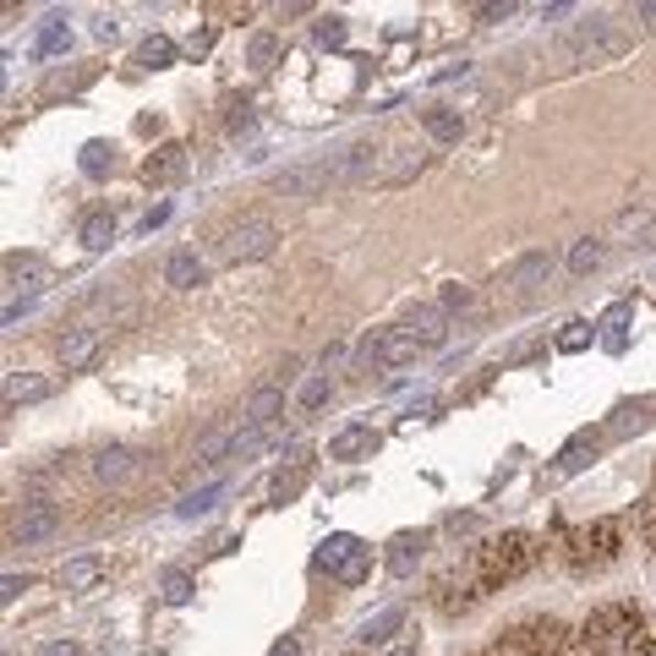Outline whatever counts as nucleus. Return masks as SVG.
I'll return each mask as SVG.
<instances>
[{
	"mask_svg": "<svg viewBox=\"0 0 656 656\" xmlns=\"http://www.w3.org/2000/svg\"><path fill=\"white\" fill-rule=\"evenodd\" d=\"M580 641L597 656H656V624L635 602H602L580 624Z\"/></svg>",
	"mask_w": 656,
	"mask_h": 656,
	"instance_id": "nucleus-1",
	"label": "nucleus"
},
{
	"mask_svg": "<svg viewBox=\"0 0 656 656\" xmlns=\"http://www.w3.org/2000/svg\"><path fill=\"white\" fill-rule=\"evenodd\" d=\"M536 558H542L536 536H525V531H503V536H488V542L477 547L471 575H477V586H482V591H498V586H509V580L531 575V569H536Z\"/></svg>",
	"mask_w": 656,
	"mask_h": 656,
	"instance_id": "nucleus-2",
	"label": "nucleus"
},
{
	"mask_svg": "<svg viewBox=\"0 0 656 656\" xmlns=\"http://www.w3.org/2000/svg\"><path fill=\"white\" fill-rule=\"evenodd\" d=\"M624 553V520L619 514H602V520H591V525H580L575 536H569V564L586 575V569H608L613 558Z\"/></svg>",
	"mask_w": 656,
	"mask_h": 656,
	"instance_id": "nucleus-3",
	"label": "nucleus"
},
{
	"mask_svg": "<svg viewBox=\"0 0 656 656\" xmlns=\"http://www.w3.org/2000/svg\"><path fill=\"white\" fill-rule=\"evenodd\" d=\"M564 646H569V630L558 619H525L492 641V656H564Z\"/></svg>",
	"mask_w": 656,
	"mask_h": 656,
	"instance_id": "nucleus-4",
	"label": "nucleus"
},
{
	"mask_svg": "<svg viewBox=\"0 0 656 656\" xmlns=\"http://www.w3.org/2000/svg\"><path fill=\"white\" fill-rule=\"evenodd\" d=\"M624 33H619V22L613 17H591V22H580L569 39H564V61L569 66H591V61H608V55H624Z\"/></svg>",
	"mask_w": 656,
	"mask_h": 656,
	"instance_id": "nucleus-5",
	"label": "nucleus"
},
{
	"mask_svg": "<svg viewBox=\"0 0 656 656\" xmlns=\"http://www.w3.org/2000/svg\"><path fill=\"white\" fill-rule=\"evenodd\" d=\"M274 247H280V225L263 219V214H252V219L219 230V258H225V263H258V258H269Z\"/></svg>",
	"mask_w": 656,
	"mask_h": 656,
	"instance_id": "nucleus-6",
	"label": "nucleus"
},
{
	"mask_svg": "<svg viewBox=\"0 0 656 656\" xmlns=\"http://www.w3.org/2000/svg\"><path fill=\"white\" fill-rule=\"evenodd\" d=\"M416 339L405 334V328H372L361 345H356V361H361V372H389V367H405V361H416Z\"/></svg>",
	"mask_w": 656,
	"mask_h": 656,
	"instance_id": "nucleus-7",
	"label": "nucleus"
},
{
	"mask_svg": "<svg viewBox=\"0 0 656 656\" xmlns=\"http://www.w3.org/2000/svg\"><path fill=\"white\" fill-rule=\"evenodd\" d=\"M318 564L328 569V580H339V586H361L367 575H372V547L361 542V536H328L324 553H318Z\"/></svg>",
	"mask_w": 656,
	"mask_h": 656,
	"instance_id": "nucleus-8",
	"label": "nucleus"
},
{
	"mask_svg": "<svg viewBox=\"0 0 656 656\" xmlns=\"http://www.w3.org/2000/svg\"><path fill=\"white\" fill-rule=\"evenodd\" d=\"M324 186H339V154H324V160L313 164H296V170H285V175H274V197H318Z\"/></svg>",
	"mask_w": 656,
	"mask_h": 656,
	"instance_id": "nucleus-9",
	"label": "nucleus"
},
{
	"mask_svg": "<svg viewBox=\"0 0 656 656\" xmlns=\"http://www.w3.org/2000/svg\"><path fill=\"white\" fill-rule=\"evenodd\" d=\"M55 531H61V509L44 503V498H33V503H22V520L11 525V542L33 547V542H50Z\"/></svg>",
	"mask_w": 656,
	"mask_h": 656,
	"instance_id": "nucleus-10",
	"label": "nucleus"
},
{
	"mask_svg": "<svg viewBox=\"0 0 656 656\" xmlns=\"http://www.w3.org/2000/svg\"><path fill=\"white\" fill-rule=\"evenodd\" d=\"M553 269H558V263H553V252H525V258L509 269V280H503V285H509V296H536V291L553 280Z\"/></svg>",
	"mask_w": 656,
	"mask_h": 656,
	"instance_id": "nucleus-11",
	"label": "nucleus"
},
{
	"mask_svg": "<svg viewBox=\"0 0 656 656\" xmlns=\"http://www.w3.org/2000/svg\"><path fill=\"white\" fill-rule=\"evenodd\" d=\"M477 597H482V586H477L471 569H466V575H438V586H433V602H438V613H449V619H460Z\"/></svg>",
	"mask_w": 656,
	"mask_h": 656,
	"instance_id": "nucleus-12",
	"label": "nucleus"
},
{
	"mask_svg": "<svg viewBox=\"0 0 656 656\" xmlns=\"http://www.w3.org/2000/svg\"><path fill=\"white\" fill-rule=\"evenodd\" d=\"M378 444H383V438H378L372 427H361V422H356V427H339V433L328 438V460L356 466V460H372V455H378Z\"/></svg>",
	"mask_w": 656,
	"mask_h": 656,
	"instance_id": "nucleus-13",
	"label": "nucleus"
},
{
	"mask_svg": "<svg viewBox=\"0 0 656 656\" xmlns=\"http://www.w3.org/2000/svg\"><path fill=\"white\" fill-rule=\"evenodd\" d=\"M602 444H608V433H602V427H597V433H591V427H586V433H575V438L558 449L553 477H575V471H586V466L597 460V449H602Z\"/></svg>",
	"mask_w": 656,
	"mask_h": 656,
	"instance_id": "nucleus-14",
	"label": "nucleus"
},
{
	"mask_svg": "<svg viewBox=\"0 0 656 656\" xmlns=\"http://www.w3.org/2000/svg\"><path fill=\"white\" fill-rule=\"evenodd\" d=\"M138 471H143V455H138V449H121V444H116V449H99V455H94V477H99L105 488H127Z\"/></svg>",
	"mask_w": 656,
	"mask_h": 656,
	"instance_id": "nucleus-15",
	"label": "nucleus"
},
{
	"mask_svg": "<svg viewBox=\"0 0 656 656\" xmlns=\"http://www.w3.org/2000/svg\"><path fill=\"white\" fill-rule=\"evenodd\" d=\"M400 328H405L416 345H444V334H449V313H444L438 302H416Z\"/></svg>",
	"mask_w": 656,
	"mask_h": 656,
	"instance_id": "nucleus-16",
	"label": "nucleus"
},
{
	"mask_svg": "<svg viewBox=\"0 0 656 656\" xmlns=\"http://www.w3.org/2000/svg\"><path fill=\"white\" fill-rule=\"evenodd\" d=\"M280 416H285V389H258L252 400H247V411H241V427L247 433H269V427H280Z\"/></svg>",
	"mask_w": 656,
	"mask_h": 656,
	"instance_id": "nucleus-17",
	"label": "nucleus"
},
{
	"mask_svg": "<svg viewBox=\"0 0 656 656\" xmlns=\"http://www.w3.org/2000/svg\"><path fill=\"white\" fill-rule=\"evenodd\" d=\"M99 345H105V328H94V324L72 328V334L61 339V367H66V372H83V367L99 356Z\"/></svg>",
	"mask_w": 656,
	"mask_h": 656,
	"instance_id": "nucleus-18",
	"label": "nucleus"
},
{
	"mask_svg": "<svg viewBox=\"0 0 656 656\" xmlns=\"http://www.w3.org/2000/svg\"><path fill=\"white\" fill-rule=\"evenodd\" d=\"M186 175V149L181 143H160L149 160H143V181L149 186H175Z\"/></svg>",
	"mask_w": 656,
	"mask_h": 656,
	"instance_id": "nucleus-19",
	"label": "nucleus"
},
{
	"mask_svg": "<svg viewBox=\"0 0 656 656\" xmlns=\"http://www.w3.org/2000/svg\"><path fill=\"white\" fill-rule=\"evenodd\" d=\"M400 624H405V608H400V602H389V608H378L372 619H361L356 641H361V646H389Z\"/></svg>",
	"mask_w": 656,
	"mask_h": 656,
	"instance_id": "nucleus-20",
	"label": "nucleus"
},
{
	"mask_svg": "<svg viewBox=\"0 0 656 656\" xmlns=\"http://www.w3.org/2000/svg\"><path fill=\"white\" fill-rule=\"evenodd\" d=\"M422 127H427L433 143H460V138H466V116H460L455 105H433V110H422Z\"/></svg>",
	"mask_w": 656,
	"mask_h": 656,
	"instance_id": "nucleus-21",
	"label": "nucleus"
},
{
	"mask_svg": "<svg viewBox=\"0 0 656 656\" xmlns=\"http://www.w3.org/2000/svg\"><path fill=\"white\" fill-rule=\"evenodd\" d=\"M652 427V400H624L613 416H608V438H630V433H646Z\"/></svg>",
	"mask_w": 656,
	"mask_h": 656,
	"instance_id": "nucleus-22",
	"label": "nucleus"
},
{
	"mask_svg": "<svg viewBox=\"0 0 656 656\" xmlns=\"http://www.w3.org/2000/svg\"><path fill=\"white\" fill-rule=\"evenodd\" d=\"M105 575H110V564H105V558H72V564L61 569V591L83 597V591H94Z\"/></svg>",
	"mask_w": 656,
	"mask_h": 656,
	"instance_id": "nucleus-23",
	"label": "nucleus"
},
{
	"mask_svg": "<svg viewBox=\"0 0 656 656\" xmlns=\"http://www.w3.org/2000/svg\"><path fill=\"white\" fill-rule=\"evenodd\" d=\"M203 274H208V263L197 252H170V263H164V285L170 291H192V285H203Z\"/></svg>",
	"mask_w": 656,
	"mask_h": 656,
	"instance_id": "nucleus-24",
	"label": "nucleus"
},
{
	"mask_svg": "<svg viewBox=\"0 0 656 656\" xmlns=\"http://www.w3.org/2000/svg\"><path fill=\"white\" fill-rule=\"evenodd\" d=\"M50 394H55V378H28V372H11L6 378V411L33 405V400H50Z\"/></svg>",
	"mask_w": 656,
	"mask_h": 656,
	"instance_id": "nucleus-25",
	"label": "nucleus"
},
{
	"mask_svg": "<svg viewBox=\"0 0 656 656\" xmlns=\"http://www.w3.org/2000/svg\"><path fill=\"white\" fill-rule=\"evenodd\" d=\"M422 553H427V531H400L389 542V575H411Z\"/></svg>",
	"mask_w": 656,
	"mask_h": 656,
	"instance_id": "nucleus-26",
	"label": "nucleus"
},
{
	"mask_svg": "<svg viewBox=\"0 0 656 656\" xmlns=\"http://www.w3.org/2000/svg\"><path fill=\"white\" fill-rule=\"evenodd\" d=\"M77 241H83L88 252H105V247L116 241V214H105V208H88V214H83V225H77Z\"/></svg>",
	"mask_w": 656,
	"mask_h": 656,
	"instance_id": "nucleus-27",
	"label": "nucleus"
},
{
	"mask_svg": "<svg viewBox=\"0 0 656 656\" xmlns=\"http://www.w3.org/2000/svg\"><path fill=\"white\" fill-rule=\"evenodd\" d=\"M236 438H241V427H219V433H208V438L197 444V455H192L197 471H214L225 455H236Z\"/></svg>",
	"mask_w": 656,
	"mask_h": 656,
	"instance_id": "nucleus-28",
	"label": "nucleus"
},
{
	"mask_svg": "<svg viewBox=\"0 0 656 656\" xmlns=\"http://www.w3.org/2000/svg\"><path fill=\"white\" fill-rule=\"evenodd\" d=\"M175 55H181V50H175V39H164V33H149V39L138 44V66H143V72H160Z\"/></svg>",
	"mask_w": 656,
	"mask_h": 656,
	"instance_id": "nucleus-29",
	"label": "nucleus"
},
{
	"mask_svg": "<svg viewBox=\"0 0 656 656\" xmlns=\"http://www.w3.org/2000/svg\"><path fill=\"white\" fill-rule=\"evenodd\" d=\"M372 164H378V149H372V143H356V149H345V154H339V186H345V181H361V175H372Z\"/></svg>",
	"mask_w": 656,
	"mask_h": 656,
	"instance_id": "nucleus-30",
	"label": "nucleus"
},
{
	"mask_svg": "<svg viewBox=\"0 0 656 656\" xmlns=\"http://www.w3.org/2000/svg\"><path fill=\"white\" fill-rule=\"evenodd\" d=\"M422 154H416V149H394V160L383 164V175H378V186H405V181H411V175H416V170H422Z\"/></svg>",
	"mask_w": 656,
	"mask_h": 656,
	"instance_id": "nucleus-31",
	"label": "nucleus"
},
{
	"mask_svg": "<svg viewBox=\"0 0 656 656\" xmlns=\"http://www.w3.org/2000/svg\"><path fill=\"white\" fill-rule=\"evenodd\" d=\"M66 17H44V28H39V39H33V55H61L66 50Z\"/></svg>",
	"mask_w": 656,
	"mask_h": 656,
	"instance_id": "nucleus-32",
	"label": "nucleus"
},
{
	"mask_svg": "<svg viewBox=\"0 0 656 656\" xmlns=\"http://www.w3.org/2000/svg\"><path fill=\"white\" fill-rule=\"evenodd\" d=\"M602 258H608V247H602L597 236H586V241H575V252H569V274H591Z\"/></svg>",
	"mask_w": 656,
	"mask_h": 656,
	"instance_id": "nucleus-33",
	"label": "nucleus"
},
{
	"mask_svg": "<svg viewBox=\"0 0 656 656\" xmlns=\"http://www.w3.org/2000/svg\"><path fill=\"white\" fill-rule=\"evenodd\" d=\"M328 389H334V383H328V372H313V378L302 383V394H296V411H302V416H313V411H324Z\"/></svg>",
	"mask_w": 656,
	"mask_h": 656,
	"instance_id": "nucleus-34",
	"label": "nucleus"
},
{
	"mask_svg": "<svg viewBox=\"0 0 656 656\" xmlns=\"http://www.w3.org/2000/svg\"><path fill=\"white\" fill-rule=\"evenodd\" d=\"M302 488H307V460H296L291 471H280V477H274V488H269V498H274V503H291Z\"/></svg>",
	"mask_w": 656,
	"mask_h": 656,
	"instance_id": "nucleus-35",
	"label": "nucleus"
},
{
	"mask_svg": "<svg viewBox=\"0 0 656 656\" xmlns=\"http://www.w3.org/2000/svg\"><path fill=\"white\" fill-rule=\"evenodd\" d=\"M99 77V66H77V72H55L50 77V94H83L88 83Z\"/></svg>",
	"mask_w": 656,
	"mask_h": 656,
	"instance_id": "nucleus-36",
	"label": "nucleus"
},
{
	"mask_svg": "<svg viewBox=\"0 0 656 656\" xmlns=\"http://www.w3.org/2000/svg\"><path fill=\"white\" fill-rule=\"evenodd\" d=\"M160 591H164V602H192V591H197V580H192L186 569H164Z\"/></svg>",
	"mask_w": 656,
	"mask_h": 656,
	"instance_id": "nucleus-37",
	"label": "nucleus"
},
{
	"mask_svg": "<svg viewBox=\"0 0 656 656\" xmlns=\"http://www.w3.org/2000/svg\"><path fill=\"white\" fill-rule=\"evenodd\" d=\"M6 280H11V291H39V263H17V258H6Z\"/></svg>",
	"mask_w": 656,
	"mask_h": 656,
	"instance_id": "nucleus-38",
	"label": "nucleus"
},
{
	"mask_svg": "<svg viewBox=\"0 0 656 656\" xmlns=\"http://www.w3.org/2000/svg\"><path fill=\"white\" fill-rule=\"evenodd\" d=\"M471 302H477V291H471V285H460V280H449V285H444V296H438V307H444V313H466Z\"/></svg>",
	"mask_w": 656,
	"mask_h": 656,
	"instance_id": "nucleus-39",
	"label": "nucleus"
},
{
	"mask_svg": "<svg viewBox=\"0 0 656 656\" xmlns=\"http://www.w3.org/2000/svg\"><path fill=\"white\" fill-rule=\"evenodd\" d=\"M641 536H646V547L656 553V477H652V488H646V498H641Z\"/></svg>",
	"mask_w": 656,
	"mask_h": 656,
	"instance_id": "nucleus-40",
	"label": "nucleus"
},
{
	"mask_svg": "<svg viewBox=\"0 0 656 656\" xmlns=\"http://www.w3.org/2000/svg\"><path fill=\"white\" fill-rule=\"evenodd\" d=\"M214 498H219V488L208 482V488H203V492H186V498H181L175 509H181V514L192 520V514H208V509H214Z\"/></svg>",
	"mask_w": 656,
	"mask_h": 656,
	"instance_id": "nucleus-41",
	"label": "nucleus"
},
{
	"mask_svg": "<svg viewBox=\"0 0 656 656\" xmlns=\"http://www.w3.org/2000/svg\"><path fill=\"white\" fill-rule=\"evenodd\" d=\"M247 55H252V66H274V61H280V39H274V33H258Z\"/></svg>",
	"mask_w": 656,
	"mask_h": 656,
	"instance_id": "nucleus-42",
	"label": "nucleus"
},
{
	"mask_svg": "<svg viewBox=\"0 0 656 656\" xmlns=\"http://www.w3.org/2000/svg\"><path fill=\"white\" fill-rule=\"evenodd\" d=\"M586 345H591V324H580V318H575V324H564V334H558V350H569V356H575V350H586Z\"/></svg>",
	"mask_w": 656,
	"mask_h": 656,
	"instance_id": "nucleus-43",
	"label": "nucleus"
},
{
	"mask_svg": "<svg viewBox=\"0 0 656 656\" xmlns=\"http://www.w3.org/2000/svg\"><path fill=\"white\" fill-rule=\"evenodd\" d=\"M83 170H88V175H105V170H110V149H105V143H88V149H83Z\"/></svg>",
	"mask_w": 656,
	"mask_h": 656,
	"instance_id": "nucleus-44",
	"label": "nucleus"
},
{
	"mask_svg": "<svg viewBox=\"0 0 656 656\" xmlns=\"http://www.w3.org/2000/svg\"><path fill=\"white\" fill-rule=\"evenodd\" d=\"M318 44H328V50L345 44V22H339V17H324V22H318Z\"/></svg>",
	"mask_w": 656,
	"mask_h": 656,
	"instance_id": "nucleus-45",
	"label": "nucleus"
},
{
	"mask_svg": "<svg viewBox=\"0 0 656 656\" xmlns=\"http://www.w3.org/2000/svg\"><path fill=\"white\" fill-rule=\"evenodd\" d=\"M503 17H514L509 0H488V6H477V22H503Z\"/></svg>",
	"mask_w": 656,
	"mask_h": 656,
	"instance_id": "nucleus-46",
	"label": "nucleus"
},
{
	"mask_svg": "<svg viewBox=\"0 0 656 656\" xmlns=\"http://www.w3.org/2000/svg\"><path fill=\"white\" fill-rule=\"evenodd\" d=\"M116 33H121V17L99 11V17H94V39H116Z\"/></svg>",
	"mask_w": 656,
	"mask_h": 656,
	"instance_id": "nucleus-47",
	"label": "nucleus"
},
{
	"mask_svg": "<svg viewBox=\"0 0 656 656\" xmlns=\"http://www.w3.org/2000/svg\"><path fill=\"white\" fill-rule=\"evenodd\" d=\"M22 591H28V575H6V580H0V597H6V602H17Z\"/></svg>",
	"mask_w": 656,
	"mask_h": 656,
	"instance_id": "nucleus-48",
	"label": "nucleus"
},
{
	"mask_svg": "<svg viewBox=\"0 0 656 656\" xmlns=\"http://www.w3.org/2000/svg\"><path fill=\"white\" fill-rule=\"evenodd\" d=\"M208 44H214V28L192 33V39H186V55H208Z\"/></svg>",
	"mask_w": 656,
	"mask_h": 656,
	"instance_id": "nucleus-49",
	"label": "nucleus"
},
{
	"mask_svg": "<svg viewBox=\"0 0 656 656\" xmlns=\"http://www.w3.org/2000/svg\"><path fill=\"white\" fill-rule=\"evenodd\" d=\"M225 127H230V132H247V127H252V116H247V105H230V116H225Z\"/></svg>",
	"mask_w": 656,
	"mask_h": 656,
	"instance_id": "nucleus-50",
	"label": "nucleus"
},
{
	"mask_svg": "<svg viewBox=\"0 0 656 656\" xmlns=\"http://www.w3.org/2000/svg\"><path fill=\"white\" fill-rule=\"evenodd\" d=\"M39 656H83V646H77V641H50Z\"/></svg>",
	"mask_w": 656,
	"mask_h": 656,
	"instance_id": "nucleus-51",
	"label": "nucleus"
},
{
	"mask_svg": "<svg viewBox=\"0 0 656 656\" xmlns=\"http://www.w3.org/2000/svg\"><path fill=\"white\" fill-rule=\"evenodd\" d=\"M269 656H302V641H296V635H285V641H280Z\"/></svg>",
	"mask_w": 656,
	"mask_h": 656,
	"instance_id": "nucleus-52",
	"label": "nucleus"
},
{
	"mask_svg": "<svg viewBox=\"0 0 656 656\" xmlns=\"http://www.w3.org/2000/svg\"><path fill=\"white\" fill-rule=\"evenodd\" d=\"M624 324H630V307H613V313L602 318V328H624Z\"/></svg>",
	"mask_w": 656,
	"mask_h": 656,
	"instance_id": "nucleus-53",
	"label": "nucleus"
},
{
	"mask_svg": "<svg viewBox=\"0 0 656 656\" xmlns=\"http://www.w3.org/2000/svg\"><path fill=\"white\" fill-rule=\"evenodd\" d=\"M564 656H597V652H591V646H586L580 635H569V646H564Z\"/></svg>",
	"mask_w": 656,
	"mask_h": 656,
	"instance_id": "nucleus-54",
	"label": "nucleus"
},
{
	"mask_svg": "<svg viewBox=\"0 0 656 656\" xmlns=\"http://www.w3.org/2000/svg\"><path fill=\"white\" fill-rule=\"evenodd\" d=\"M635 17H641V22H646V28H656V0H652V6H641V11H635Z\"/></svg>",
	"mask_w": 656,
	"mask_h": 656,
	"instance_id": "nucleus-55",
	"label": "nucleus"
},
{
	"mask_svg": "<svg viewBox=\"0 0 656 656\" xmlns=\"http://www.w3.org/2000/svg\"><path fill=\"white\" fill-rule=\"evenodd\" d=\"M389 656H416V652H411V646H400V652H389Z\"/></svg>",
	"mask_w": 656,
	"mask_h": 656,
	"instance_id": "nucleus-56",
	"label": "nucleus"
},
{
	"mask_svg": "<svg viewBox=\"0 0 656 656\" xmlns=\"http://www.w3.org/2000/svg\"><path fill=\"white\" fill-rule=\"evenodd\" d=\"M482 656H492V652H482Z\"/></svg>",
	"mask_w": 656,
	"mask_h": 656,
	"instance_id": "nucleus-57",
	"label": "nucleus"
}]
</instances>
